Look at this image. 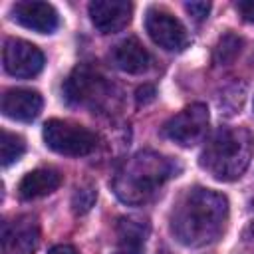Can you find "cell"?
I'll return each instance as SVG.
<instances>
[{"label": "cell", "mask_w": 254, "mask_h": 254, "mask_svg": "<svg viewBox=\"0 0 254 254\" xmlns=\"http://www.w3.org/2000/svg\"><path fill=\"white\" fill-rule=\"evenodd\" d=\"M228 220V200L224 194L194 187L173 206L171 230L185 246H204L220 238Z\"/></svg>", "instance_id": "1"}, {"label": "cell", "mask_w": 254, "mask_h": 254, "mask_svg": "<svg viewBox=\"0 0 254 254\" xmlns=\"http://www.w3.org/2000/svg\"><path fill=\"white\" fill-rule=\"evenodd\" d=\"M48 254H77V250L73 246H69V244H58Z\"/></svg>", "instance_id": "22"}, {"label": "cell", "mask_w": 254, "mask_h": 254, "mask_svg": "<svg viewBox=\"0 0 254 254\" xmlns=\"http://www.w3.org/2000/svg\"><path fill=\"white\" fill-rule=\"evenodd\" d=\"M26 151V143L20 135L10 133V131H2V139H0V159H2V167H8L12 163H16Z\"/></svg>", "instance_id": "17"}, {"label": "cell", "mask_w": 254, "mask_h": 254, "mask_svg": "<svg viewBox=\"0 0 254 254\" xmlns=\"http://www.w3.org/2000/svg\"><path fill=\"white\" fill-rule=\"evenodd\" d=\"M2 62L4 69L14 77H34L44 67V54L34 44L20 40V38H8L4 42L2 50Z\"/></svg>", "instance_id": "8"}, {"label": "cell", "mask_w": 254, "mask_h": 254, "mask_svg": "<svg viewBox=\"0 0 254 254\" xmlns=\"http://www.w3.org/2000/svg\"><path fill=\"white\" fill-rule=\"evenodd\" d=\"M111 62L125 73H143L151 65V56L137 38H127L113 48Z\"/></svg>", "instance_id": "13"}, {"label": "cell", "mask_w": 254, "mask_h": 254, "mask_svg": "<svg viewBox=\"0 0 254 254\" xmlns=\"http://www.w3.org/2000/svg\"><path fill=\"white\" fill-rule=\"evenodd\" d=\"M135 99H137V105H147V103H151V101L155 99V87H153V85H143V87H139Z\"/></svg>", "instance_id": "20"}, {"label": "cell", "mask_w": 254, "mask_h": 254, "mask_svg": "<svg viewBox=\"0 0 254 254\" xmlns=\"http://www.w3.org/2000/svg\"><path fill=\"white\" fill-rule=\"evenodd\" d=\"M65 99L73 105L101 109L111 99V83L89 65H77L64 85Z\"/></svg>", "instance_id": "4"}, {"label": "cell", "mask_w": 254, "mask_h": 254, "mask_svg": "<svg viewBox=\"0 0 254 254\" xmlns=\"http://www.w3.org/2000/svg\"><path fill=\"white\" fill-rule=\"evenodd\" d=\"M62 183V177L54 169H36L24 175L18 185V194L24 200H34L54 192Z\"/></svg>", "instance_id": "14"}, {"label": "cell", "mask_w": 254, "mask_h": 254, "mask_svg": "<svg viewBox=\"0 0 254 254\" xmlns=\"http://www.w3.org/2000/svg\"><path fill=\"white\" fill-rule=\"evenodd\" d=\"M95 198H97V190L95 187L91 185H83V187H77L73 196H71V208L75 214H85L93 204H95Z\"/></svg>", "instance_id": "18"}, {"label": "cell", "mask_w": 254, "mask_h": 254, "mask_svg": "<svg viewBox=\"0 0 254 254\" xmlns=\"http://www.w3.org/2000/svg\"><path fill=\"white\" fill-rule=\"evenodd\" d=\"M12 18L20 26L38 32V34H52L58 28V12L52 4L48 2H34V0H24L16 2L12 6Z\"/></svg>", "instance_id": "11"}, {"label": "cell", "mask_w": 254, "mask_h": 254, "mask_svg": "<svg viewBox=\"0 0 254 254\" xmlns=\"http://www.w3.org/2000/svg\"><path fill=\"white\" fill-rule=\"evenodd\" d=\"M42 135H44L46 145L52 151L60 155H67V157L89 155L97 145V137L87 127L71 123V121H64V119L46 121Z\"/></svg>", "instance_id": "5"}, {"label": "cell", "mask_w": 254, "mask_h": 254, "mask_svg": "<svg viewBox=\"0 0 254 254\" xmlns=\"http://www.w3.org/2000/svg\"><path fill=\"white\" fill-rule=\"evenodd\" d=\"M206 129H208L206 105L204 103H190L165 123L163 133L171 141H175L183 147H192L204 139Z\"/></svg>", "instance_id": "6"}, {"label": "cell", "mask_w": 254, "mask_h": 254, "mask_svg": "<svg viewBox=\"0 0 254 254\" xmlns=\"http://www.w3.org/2000/svg\"><path fill=\"white\" fill-rule=\"evenodd\" d=\"M145 30L151 36V40L157 46H161L163 50L181 52L189 46L187 28L181 24L179 18H175L173 14H169L165 10L151 8L145 18Z\"/></svg>", "instance_id": "7"}, {"label": "cell", "mask_w": 254, "mask_h": 254, "mask_svg": "<svg viewBox=\"0 0 254 254\" xmlns=\"http://www.w3.org/2000/svg\"><path fill=\"white\" fill-rule=\"evenodd\" d=\"M40 244V226L34 216H18L2 226L4 254H34Z\"/></svg>", "instance_id": "9"}, {"label": "cell", "mask_w": 254, "mask_h": 254, "mask_svg": "<svg viewBox=\"0 0 254 254\" xmlns=\"http://www.w3.org/2000/svg\"><path fill=\"white\" fill-rule=\"evenodd\" d=\"M177 163L157 151H139L115 171L113 190L127 204H143L177 173Z\"/></svg>", "instance_id": "2"}, {"label": "cell", "mask_w": 254, "mask_h": 254, "mask_svg": "<svg viewBox=\"0 0 254 254\" xmlns=\"http://www.w3.org/2000/svg\"><path fill=\"white\" fill-rule=\"evenodd\" d=\"M42 95L34 89L14 87L2 97V113L14 121H34L42 111Z\"/></svg>", "instance_id": "12"}, {"label": "cell", "mask_w": 254, "mask_h": 254, "mask_svg": "<svg viewBox=\"0 0 254 254\" xmlns=\"http://www.w3.org/2000/svg\"><path fill=\"white\" fill-rule=\"evenodd\" d=\"M236 10L242 14L246 22H254V0H244L236 4Z\"/></svg>", "instance_id": "21"}, {"label": "cell", "mask_w": 254, "mask_h": 254, "mask_svg": "<svg viewBox=\"0 0 254 254\" xmlns=\"http://www.w3.org/2000/svg\"><path fill=\"white\" fill-rule=\"evenodd\" d=\"M89 18L101 34H115L131 22L133 6L127 0H93L89 4Z\"/></svg>", "instance_id": "10"}, {"label": "cell", "mask_w": 254, "mask_h": 254, "mask_svg": "<svg viewBox=\"0 0 254 254\" xmlns=\"http://www.w3.org/2000/svg\"><path fill=\"white\" fill-rule=\"evenodd\" d=\"M250 234H252V238H254V222L250 224Z\"/></svg>", "instance_id": "24"}, {"label": "cell", "mask_w": 254, "mask_h": 254, "mask_svg": "<svg viewBox=\"0 0 254 254\" xmlns=\"http://www.w3.org/2000/svg\"><path fill=\"white\" fill-rule=\"evenodd\" d=\"M242 38L240 36H236V34H232V32H228V34H224L220 40H218V44H216V48H214V64L216 65H228V64H232L238 56H240V52H242Z\"/></svg>", "instance_id": "16"}, {"label": "cell", "mask_w": 254, "mask_h": 254, "mask_svg": "<svg viewBox=\"0 0 254 254\" xmlns=\"http://www.w3.org/2000/svg\"><path fill=\"white\" fill-rule=\"evenodd\" d=\"M149 226L145 220L139 218H121L117 224V240L119 246H133V248H143L145 238H147Z\"/></svg>", "instance_id": "15"}, {"label": "cell", "mask_w": 254, "mask_h": 254, "mask_svg": "<svg viewBox=\"0 0 254 254\" xmlns=\"http://www.w3.org/2000/svg\"><path fill=\"white\" fill-rule=\"evenodd\" d=\"M143 248H133V246H119L113 254H141Z\"/></svg>", "instance_id": "23"}, {"label": "cell", "mask_w": 254, "mask_h": 254, "mask_svg": "<svg viewBox=\"0 0 254 254\" xmlns=\"http://www.w3.org/2000/svg\"><path fill=\"white\" fill-rule=\"evenodd\" d=\"M185 10H187L196 22H200V20H204V18L208 16L210 4H208V2H187V4H185Z\"/></svg>", "instance_id": "19"}, {"label": "cell", "mask_w": 254, "mask_h": 254, "mask_svg": "<svg viewBox=\"0 0 254 254\" xmlns=\"http://www.w3.org/2000/svg\"><path fill=\"white\" fill-rule=\"evenodd\" d=\"M254 137L244 127H218L204 145L200 167L218 181H236L250 165Z\"/></svg>", "instance_id": "3"}]
</instances>
